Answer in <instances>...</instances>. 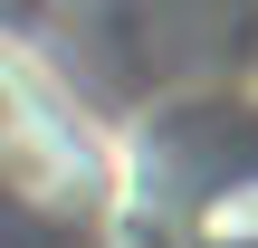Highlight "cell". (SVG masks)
<instances>
[{
	"label": "cell",
	"instance_id": "obj_1",
	"mask_svg": "<svg viewBox=\"0 0 258 248\" xmlns=\"http://www.w3.org/2000/svg\"><path fill=\"white\" fill-rule=\"evenodd\" d=\"M191 239L201 248H258V172H230L220 191H201Z\"/></svg>",
	"mask_w": 258,
	"mask_h": 248
}]
</instances>
